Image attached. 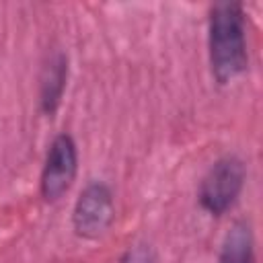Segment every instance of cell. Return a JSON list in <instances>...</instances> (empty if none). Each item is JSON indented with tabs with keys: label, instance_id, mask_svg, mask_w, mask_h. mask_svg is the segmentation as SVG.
I'll use <instances>...</instances> for the list:
<instances>
[{
	"label": "cell",
	"instance_id": "277c9868",
	"mask_svg": "<svg viewBox=\"0 0 263 263\" xmlns=\"http://www.w3.org/2000/svg\"><path fill=\"white\" fill-rule=\"evenodd\" d=\"M78 175V146L72 134L60 132L47 146L41 175H39V193L43 201L55 203L60 201L70 187L74 185Z\"/></svg>",
	"mask_w": 263,
	"mask_h": 263
},
{
	"label": "cell",
	"instance_id": "6da1fadb",
	"mask_svg": "<svg viewBox=\"0 0 263 263\" xmlns=\"http://www.w3.org/2000/svg\"><path fill=\"white\" fill-rule=\"evenodd\" d=\"M208 62L216 84L226 86L249 70L247 14L240 2H216L208 10Z\"/></svg>",
	"mask_w": 263,
	"mask_h": 263
},
{
	"label": "cell",
	"instance_id": "7a4b0ae2",
	"mask_svg": "<svg viewBox=\"0 0 263 263\" xmlns=\"http://www.w3.org/2000/svg\"><path fill=\"white\" fill-rule=\"evenodd\" d=\"M245 181H247V164L240 156L224 154L216 158L199 181L197 187L199 208L214 218L228 214L236 205L245 189Z\"/></svg>",
	"mask_w": 263,
	"mask_h": 263
},
{
	"label": "cell",
	"instance_id": "3957f363",
	"mask_svg": "<svg viewBox=\"0 0 263 263\" xmlns=\"http://www.w3.org/2000/svg\"><path fill=\"white\" fill-rule=\"evenodd\" d=\"M115 222V195L105 181H88L72 208V230L84 240H97Z\"/></svg>",
	"mask_w": 263,
	"mask_h": 263
},
{
	"label": "cell",
	"instance_id": "8992f818",
	"mask_svg": "<svg viewBox=\"0 0 263 263\" xmlns=\"http://www.w3.org/2000/svg\"><path fill=\"white\" fill-rule=\"evenodd\" d=\"M218 263H257L255 234L249 220H236L222 238Z\"/></svg>",
	"mask_w": 263,
	"mask_h": 263
},
{
	"label": "cell",
	"instance_id": "52a82bcc",
	"mask_svg": "<svg viewBox=\"0 0 263 263\" xmlns=\"http://www.w3.org/2000/svg\"><path fill=\"white\" fill-rule=\"evenodd\" d=\"M119 263H156V259L148 245L136 242L123 251V255L119 257Z\"/></svg>",
	"mask_w": 263,
	"mask_h": 263
},
{
	"label": "cell",
	"instance_id": "5b68a950",
	"mask_svg": "<svg viewBox=\"0 0 263 263\" xmlns=\"http://www.w3.org/2000/svg\"><path fill=\"white\" fill-rule=\"evenodd\" d=\"M68 55L62 49L47 53L41 72H39V111L45 117H53L62 105L66 86H68Z\"/></svg>",
	"mask_w": 263,
	"mask_h": 263
}]
</instances>
